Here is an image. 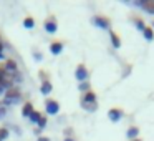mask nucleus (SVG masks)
Returning <instances> with one entry per match:
<instances>
[{"label": "nucleus", "instance_id": "f257e3e1", "mask_svg": "<svg viewBox=\"0 0 154 141\" xmlns=\"http://www.w3.org/2000/svg\"><path fill=\"white\" fill-rule=\"evenodd\" d=\"M81 105H83L86 110H96V95L93 91H86V93L81 96Z\"/></svg>", "mask_w": 154, "mask_h": 141}, {"label": "nucleus", "instance_id": "f03ea898", "mask_svg": "<svg viewBox=\"0 0 154 141\" xmlns=\"http://www.w3.org/2000/svg\"><path fill=\"white\" fill-rule=\"evenodd\" d=\"M20 100V90L18 88H8L7 93H5V103L10 105V103H15V101Z\"/></svg>", "mask_w": 154, "mask_h": 141}, {"label": "nucleus", "instance_id": "7ed1b4c3", "mask_svg": "<svg viewBox=\"0 0 154 141\" xmlns=\"http://www.w3.org/2000/svg\"><path fill=\"white\" fill-rule=\"evenodd\" d=\"M45 108H47V113H50V114H57L58 111H60V105H58V101L57 100H50V98L45 101Z\"/></svg>", "mask_w": 154, "mask_h": 141}, {"label": "nucleus", "instance_id": "20e7f679", "mask_svg": "<svg viewBox=\"0 0 154 141\" xmlns=\"http://www.w3.org/2000/svg\"><path fill=\"white\" fill-rule=\"evenodd\" d=\"M75 77H76L78 81H85L88 78V70L85 65H78L76 67V71H75Z\"/></svg>", "mask_w": 154, "mask_h": 141}, {"label": "nucleus", "instance_id": "39448f33", "mask_svg": "<svg viewBox=\"0 0 154 141\" xmlns=\"http://www.w3.org/2000/svg\"><path fill=\"white\" fill-rule=\"evenodd\" d=\"M57 20H55V17H48L47 20H45V30L50 32V33H55L57 32Z\"/></svg>", "mask_w": 154, "mask_h": 141}, {"label": "nucleus", "instance_id": "423d86ee", "mask_svg": "<svg viewBox=\"0 0 154 141\" xmlns=\"http://www.w3.org/2000/svg\"><path fill=\"white\" fill-rule=\"evenodd\" d=\"M108 116H109V120L111 121H119L121 120V116H123V111L119 110V108H111L109 110V113H108Z\"/></svg>", "mask_w": 154, "mask_h": 141}, {"label": "nucleus", "instance_id": "0eeeda50", "mask_svg": "<svg viewBox=\"0 0 154 141\" xmlns=\"http://www.w3.org/2000/svg\"><path fill=\"white\" fill-rule=\"evenodd\" d=\"M61 50H63V42H51L50 45V52L53 55H60Z\"/></svg>", "mask_w": 154, "mask_h": 141}, {"label": "nucleus", "instance_id": "6e6552de", "mask_svg": "<svg viewBox=\"0 0 154 141\" xmlns=\"http://www.w3.org/2000/svg\"><path fill=\"white\" fill-rule=\"evenodd\" d=\"M17 61L15 60H7L5 61V70L8 71V73H17Z\"/></svg>", "mask_w": 154, "mask_h": 141}, {"label": "nucleus", "instance_id": "1a4fd4ad", "mask_svg": "<svg viewBox=\"0 0 154 141\" xmlns=\"http://www.w3.org/2000/svg\"><path fill=\"white\" fill-rule=\"evenodd\" d=\"M94 22H96L101 28H109L111 27V22L108 20V18H103V17H96V18H94Z\"/></svg>", "mask_w": 154, "mask_h": 141}, {"label": "nucleus", "instance_id": "9d476101", "mask_svg": "<svg viewBox=\"0 0 154 141\" xmlns=\"http://www.w3.org/2000/svg\"><path fill=\"white\" fill-rule=\"evenodd\" d=\"M32 113H33V105H32L30 101H27V103L23 105V108H22V114H23V116H30Z\"/></svg>", "mask_w": 154, "mask_h": 141}, {"label": "nucleus", "instance_id": "9b49d317", "mask_svg": "<svg viewBox=\"0 0 154 141\" xmlns=\"http://www.w3.org/2000/svg\"><path fill=\"white\" fill-rule=\"evenodd\" d=\"M51 90H53V86H51V81L43 80V83H42V93H43V95H48V93H51Z\"/></svg>", "mask_w": 154, "mask_h": 141}, {"label": "nucleus", "instance_id": "f8f14e48", "mask_svg": "<svg viewBox=\"0 0 154 141\" xmlns=\"http://www.w3.org/2000/svg\"><path fill=\"white\" fill-rule=\"evenodd\" d=\"M141 5L144 7V10H147V12H151V14H154V0H144Z\"/></svg>", "mask_w": 154, "mask_h": 141}, {"label": "nucleus", "instance_id": "ddd939ff", "mask_svg": "<svg viewBox=\"0 0 154 141\" xmlns=\"http://www.w3.org/2000/svg\"><path fill=\"white\" fill-rule=\"evenodd\" d=\"M137 133H139V128H136V126L129 128V130H128V138H129V139H136Z\"/></svg>", "mask_w": 154, "mask_h": 141}, {"label": "nucleus", "instance_id": "4468645a", "mask_svg": "<svg viewBox=\"0 0 154 141\" xmlns=\"http://www.w3.org/2000/svg\"><path fill=\"white\" fill-rule=\"evenodd\" d=\"M42 116H43V114H42L40 111H35V110H33V113L30 114V120H32V123H40Z\"/></svg>", "mask_w": 154, "mask_h": 141}, {"label": "nucleus", "instance_id": "2eb2a0df", "mask_svg": "<svg viewBox=\"0 0 154 141\" xmlns=\"http://www.w3.org/2000/svg\"><path fill=\"white\" fill-rule=\"evenodd\" d=\"M143 33H144V37H146L147 40H152V38H154V32H152V28H151V27H144Z\"/></svg>", "mask_w": 154, "mask_h": 141}, {"label": "nucleus", "instance_id": "dca6fc26", "mask_svg": "<svg viewBox=\"0 0 154 141\" xmlns=\"http://www.w3.org/2000/svg\"><path fill=\"white\" fill-rule=\"evenodd\" d=\"M111 40H113V45L116 48H119L121 47V42H119V37H118L116 33H114V32H111Z\"/></svg>", "mask_w": 154, "mask_h": 141}, {"label": "nucleus", "instance_id": "f3484780", "mask_svg": "<svg viewBox=\"0 0 154 141\" xmlns=\"http://www.w3.org/2000/svg\"><path fill=\"white\" fill-rule=\"evenodd\" d=\"M23 25H25V28H33V25H35V20L32 17H27L23 20Z\"/></svg>", "mask_w": 154, "mask_h": 141}, {"label": "nucleus", "instance_id": "a211bd4d", "mask_svg": "<svg viewBox=\"0 0 154 141\" xmlns=\"http://www.w3.org/2000/svg\"><path fill=\"white\" fill-rule=\"evenodd\" d=\"M7 138H8V130L7 128H0V141L7 139Z\"/></svg>", "mask_w": 154, "mask_h": 141}, {"label": "nucleus", "instance_id": "6ab92c4d", "mask_svg": "<svg viewBox=\"0 0 154 141\" xmlns=\"http://www.w3.org/2000/svg\"><path fill=\"white\" fill-rule=\"evenodd\" d=\"M136 25H137V28H139V30H144V27H146V25H144V22L141 20V18H136Z\"/></svg>", "mask_w": 154, "mask_h": 141}, {"label": "nucleus", "instance_id": "aec40b11", "mask_svg": "<svg viewBox=\"0 0 154 141\" xmlns=\"http://www.w3.org/2000/svg\"><path fill=\"white\" fill-rule=\"evenodd\" d=\"M38 124H40V128H43L45 124H47V118H45V116H42V120H40V123H38Z\"/></svg>", "mask_w": 154, "mask_h": 141}, {"label": "nucleus", "instance_id": "412c9836", "mask_svg": "<svg viewBox=\"0 0 154 141\" xmlns=\"http://www.w3.org/2000/svg\"><path fill=\"white\" fill-rule=\"evenodd\" d=\"M88 86H90V85H88V83H83V85H80V90H86Z\"/></svg>", "mask_w": 154, "mask_h": 141}, {"label": "nucleus", "instance_id": "4be33fe9", "mask_svg": "<svg viewBox=\"0 0 154 141\" xmlns=\"http://www.w3.org/2000/svg\"><path fill=\"white\" fill-rule=\"evenodd\" d=\"M38 141H50V138H45V136H42V138H38Z\"/></svg>", "mask_w": 154, "mask_h": 141}, {"label": "nucleus", "instance_id": "5701e85b", "mask_svg": "<svg viewBox=\"0 0 154 141\" xmlns=\"http://www.w3.org/2000/svg\"><path fill=\"white\" fill-rule=\"evenodd\" d=\"M65 141H75V139H71V138H65Z\"/></svg>", "mask_w": 154, "mask_h": 141}, {"label": "nucleus", "instance_id": "b1692460", "mask_svg": "<svg viewBox=\"0 0 154 141\" xmlns=\"http://www.w3.org/2000/svg\"><path fill=\"white\" fill-rule=\"evenodd\" d=\"M133 141H141V139H137V138H136V139H133Z\"/></svg>", "mask_w": 154, "mask_h": 141}]
</instances>
